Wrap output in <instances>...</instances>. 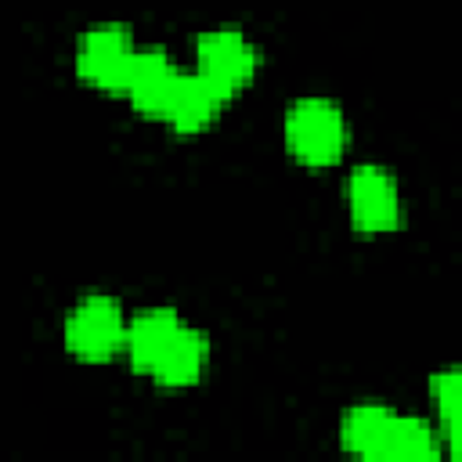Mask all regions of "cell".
<instances>
[{
	"instance_id": "obj_6",
	"label": "cell",
	"mask_w": 462,
	"mask_h": 462,
	"mask_svg": "<svg viewBox=\"0 0 462 462\" xmlns=\"http://www.w3.org/2000/svg\"><path fill=\"white\" fill-rule=\"evenodd\" d=\"M180 79V69L166 58V51L159 47H148V51H134V61L126 69V79H123V90L130 97V105L144 116H162L166 105H170V94Z\"/></svg>"
},
{
	"instance_id": "obj_1",
	"label": "cell",
	"mask_w": 462,
	"mask_h": 462,
	"mask_svg": "<svg viewBox=\"0 0 462 462\" xmlns=\"http://www.w3.org/2000/svg\"><path fill=\"white\" fill-rule=\"evenodd\" d=\"M346 116L328 97H300L285 112L289 152L307 166H332L346 152Z\"/></svg>"
},
{
	"instance_id": "obj_12",
	"label": "cell",
	"mask_w": 462,
	"mask_h": 462,
	"mask_svg": "<svg viewBox=\"0 0 462 462\" xmlns=\"http://www.w3.org/2000/svg\"><path fill=\"white\" fill-rule=\"evenodd\" d=\"M433 401L444 422V437L455 440V415H458V375L455 372H440L433 375Z\"/></svg>"
},
{
	"instance_id": "obj_8",
	"label": "cell",
	"mask_w": 462,
	"mask_h": 462,
	"mask_svg": "<svg viewBox=\"0 0 462 462\" xmlns=\"http://www.w3.org/2000/svg\"><path fill=\"white\" fill-rule=\"evenodd\" d=\"M224 101L227 97L209 79H202L199 72H180V79H177V87H173L170 105H166L162 116L170 119L173 130L195 134V130H206L217 119V112H220Z\"/></svg>"
},
{
	"instance_id": "obj_7",
	"label": "cell",
	"mask_w": 462,
	"mask_h": 462,
	"mask_svg": "<svg viewBox=\"0 0 462 462\" xmlns=\"http://www.w3.org/2000/svg\"><path fill=\"white\" fill-rule=\"evenodd\" d=\"M206 365H209V339L199 328L177 325L166 346L159 350V357L152 361L148 375L159 386H191L206 372Z\"/></svg>"
},
{
	"instance_id": "obj_10",
	"label": "cell",
	"mask_w": 462,
	"mask_h": 462,
	"mask_svg": "<svg viewBox=\"0 0 462 462\" xmlns=\"http://www.w3.org/2000/svg\"><path fill=\"white\" fill-rule=\"evenodd\" d=\"M393 415L397 411H390L386 404H375V401L354 404L343 415V448L354 455H365V458H383V444H386Z\"/></svg>"
},
{
	"instance_id": "obj_5",
	"label": "cell",
	"mask_w": 462,
	"mask_h": 462,
	"mask_svg": "<svg viewBox=\"0 0 462 462\" xmlns=\"http://www.w3.org/2000/svg\"><path fill=\"white\" fill-rule=\"evenodd\" d=\"M134 36L126 25H97L79 36L76 72L101 90H123L126 69L134 61Z\"/></svg>"
},
{
	"instance_id": "obj_3",
	"label": "cell",
	"mask_w": 462,
	"mask_h": 462,
	"mask_svg": "<svg viewBox=\"0 0 462 462\" xmlns=\"http://www.w3.org/2000/svg\"><path fill=\"white\" fill-rule=\"evenodd\" d=\"M195 54H199V76L209 79L224 97L238 94L260 65V54L249 43V36L231 25L202 32L195 43Z\"/></svg>"
},
{
	"instance_id": "obj_4",
	"label": "cell",
	"mask_w": 462,
	"mask_h": 462,
	"mask_svg": "<svg viewBox=\"0 0 462 462\" xmlns=\"http://www.w3.org/2000/svg\"><path fill=\"white\" fill-rule=\"evenodd\" d=\"M346 213L357 231L383 235L401 220V188L386 166H357L346 177Z\"/></svg>"
},
{
	"instance_id": "obj_9",
	"label": "cell",
	"mask_w": 462,
	"mask_h": 462,
	"mask_svg": "<svg viewBox=\"0 0 462 462\" xmlns=\"http://www.w3.org/2000/svg\"><path fill=\"white\" fill-rule=\"evenodd\" d=\"M177 325H180V318L170 307H148V310L134 314L126 321V336H123V346L130 354V365L137 372H148L152 361L159 357V350L166 346V339L173 336Z\"/></svg>"
},
{
	"instance_id": "obj_2",
	"label": "cell",
	"mask_w": 462,
	"mask_h": 462,
	"mask_svg": "<svg viewBox=\"0 0 462 462\" xmlns=\"http://www.w3.org/2000/svg\"><path fill=\"white\" fill-rule=\"evenodd\" d=\"M123 336H126L123 307L105 292L83 296L65 318V346L79 361H108L123 346Z\"/></svg>"
},
{
	"instance_id": "obj_11",
	"label": "cell",
	"mask_w": 462,
	"mask_h": 462,
	"mask_svg": "<svg viewBox=\"0 0 462 462\" xmlns=\"http://www.w3.org/2000/svg\"><path fill=\"white\" fill-rule=\"evenodd\" d=\"M437 455V433L415 415H393L383 458H430Z\"/></svg>"
}]
</instances>
